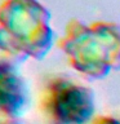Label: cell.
<instances>
[{
  "instance_id": "3957f363",
  "label": "cell",
  "mask_w": 120,
  "mask_h": 124,
  "mask_svg": "<svg viewBox=\"0 0 120 124\" xmlns=\"http://www.w3.org/2000/svg\"><path fill=\"white\" fill-rule=\"evenodd\" d=\"M40 110L48 124H89L94 115V94L75 79L53 76L43 87Z\"/></svg>"
},
{
  "instance_id": "6da1fadb",
  "label": "cell",
  "mask_w": 120,
  "mask_h": 124,
  "mask_svg": "<svg viewBox=\"0 0 120 124\" xmlns=\"http://www.w3.org/2000/svg\"><path fill=\"white\" fill-rule=\"evenodd\" d=\"M49 21L39 0H0V49L12 58H40L53 44Z\"/></svg>"
},
{
  "instance_id": "277c9868",
  "label": "cell",
  "mask_w": 120,
  "mask_h": 124,
  "mask_svg": "<svg viewBox=\"0 0 120 124\" xmlns=\"http://www.w3.org/2000/svg\"><path fill=\"white\" fill-rule=\"evenodd\" d=\"M27 102L25 80L18 72L13 61L8 57H0V115H21Z\"/></svg>"
},
{
  "instance_id": "5b68a950",
  "label": "cell",
  "mask_w": 120,
  "mask_h": 124,
  "mask_svg": "<svg viewBox=\"0 0 120 124\" xmlns=\"http://www.w3.org/2000/svg\"><path fill=\"white\" fill-rule=\"evenodd\" d=\"M0 124H19L14 120V118H9V116H3L0 115Z\"/></svg>"
},
{
  "instance_id": "7a4b0ae2",
  "label": "cell",
  "mask_w": 120,
  "mask_h": 124,
  "mask_svg": "<svg viewBox=\"0 0 120 124\" xmlns=\"http://www.w3.org/2000/svg\"><path fill=\"white\" fill-rule=\"evenodd\" d=\"M60 48L75 69L93 76L108 74L111 66L120 63V26L102 21L85 25L72 19L65 29Z\"/></svg>"
}]
</instances>
